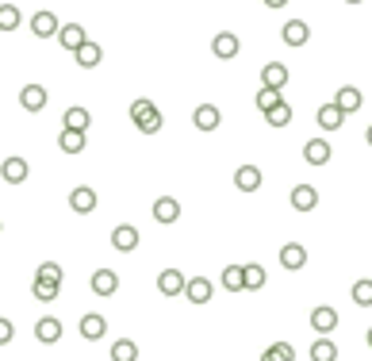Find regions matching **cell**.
Segmentation results:
<instances>
[{"mask_svg": "<svg viewBox=\"0 0 372 361\" xmlns=\"http://www.w3.org/2000/svg\"><path fill=\"white\" fill-rule=\"evenodd\" d=\"M131 119H135V127L142 131V135H158L161 123H165V119H161V112H158V104L146 100V97L131 104Z\"/></svg>", "mask_w": 372, "mask_h": 361, "instance_id": "cell-1", "label": "cell"}, {"mask_svg": "<svg viewBox=\"0 0 372 361\" xmlns=\"http://www.w3.org/2000/svg\"><path fill=\"white\" fill-rule=\"evenodd\" d=\"M97 204H100V196H97V188H89V185H77L70 193V208L77 215H89V212H97Z\"/></svg>", "mask_w": 372, "mask_h": 361, "instance_id": "cell-2", "label": "cell"}, {"mask_svg": "<svg viewBox=\"0 0 372 361\" xmlns=\"http://www.w3.org/2000/svg\"><path fill=\"white\" fill-rule=\"evenodd\" d=\"M138 242H142V235H138V227H131V223H119L116 231H111V246H116L119 254H131Z\"/></svg>", "mask_w": 372, "mask_h": 361, "instance_id": "cell-3", "label": "cell"}, {"mask_svg": "<svg viewBox=\"0 0 372 361\" xmlns=\"http://www.w3.org/2000/svg\"><path fill=\"white\" fill-rule=\"evenodd\" d=\"M35 338H39L43 346H54V342L62 338V319H58V316H43V319H35Z\"/></svg>", "mask_w": 372, "mask_h": 361, "instance_id": "cell-4", "label": "cell"}, {"mask_svg": "<svg viewBox=\"0 0 372 361\" xmlns=\"http://www.w3.org/2000/svg\"><path fill=\"white\" fill-rule=\"evenodd\" d=\"M27 173H31V169H27V161L16 158V154L4 158V166H0V180H4V185H23Z\"/></svg>", "mask_w": 372, "mask_h": 361, "instance_id": "cell-5", "label": "cell"}, {"mask_svg": "<svg viewBox=\"0 0 372 361\" xmlns=\"http://www.w3.org/2000/svg\"><path fill=\"white\" fill-rule=\"evenodd\" d=\"M185 289H188V281H185V273H180V269H161V277H158L161 296H180Z\"/></svg>", "mask_w": 372, "mask_h": 361, "instance_id": "cell-6", "label": "cell"}, {"mask_svg": "<svg viewBox=\"0 0 372 361\" xmlns=\"http://www.w3.org/2000/svg\"><path fill=\"white\" fill-rule=\"evenodd\" d=\"M212 54H215V58H223V62L238 58V35L234 31H219L212 39Z\"/></svg>", "mask_w": 372, "mask_h": 361, "instance_id": "cell-7", "label": "cell"}, {"mask_svg": "<svg viewBox=\"0 0 372 361\" xmlns=\"http://www.w3.org/2000/svg\"><path fill=\"white\" fill-rule=\"evenodd\" d=\"M303 161H307V166H327L330 161V142L327 139H307L303 142Z\"/></svg>", "mask_w": 372, "mask_h": 361, "instance_id": "cell-8", "label": "cell"}, {"mask_svg": "<svg viewBox=\"0 0 372 361\" xmlns=\"http://www.w3.org/2000/svg\"><path fill=\"white\" fill-rule=\"evenodd\" d=\"M292 208L295 212H314V208H319V188L314 185H295L292 188Z\"/></svg>", "mask_w": 372, "mask_h": 361, "instance_id": "cell-9", "label": "cell"}, {"mask_svg": "<svg viewBox=\"0 0 372 361\" xmlns=\"http://www.w3.org/2000/svg\"><path fill=\"white\" fill-rule=\"evenodd\" d=\"M58 43L65 46V50H73L77 54L84 43H89V35H84V27L81 23H62V31H58Z\"/></svg>", "mask_w": 372, "mask_h": 361, "instance_id": "cell-10", "label": "cell"}, {"mask_svg": "<svg viewBox=\"0 0 372 361\" xmlns=\"http://www.w3.org/2000/svg\"><path fill=\"white\" fill-rule=\"evenodd\" d=\"M311 327L319 330V335H330V330L338 327V311H334L330 303H319V308L311 311Z\"/></svg>", "mask_w": 372, "mask_h": 361, "instance_id": "cell-11", "label": "cell"}, {"mask_svg": "<svg viewBox=\"0 0 372 361\" xmlns=\"http://www.w3.org/2000/svg\"><path fill=\"white\" fill-rule=\"evenodd\" d=\"M192 123L199 131H215L219 123H223V112H219L215 104H199V108L192 112Z\"/></svg>", "mask_w": 372, "mask_h": 361, "instance_id": "cell-12", "label": "cell"}, {"mask_svg": "<svg viewBox=\"0 0 372 361\" xmlns=\"http://www.w3.org/2000/svg\"><path fill=\"white\" fill-rule=\"evenodd\" d=\"M150 212H154L158 223H177V220H180V204L173 200V196H158Z\"/></svg>", "mask_w": 372, "mask_h": 361, "instance_id": "cell-13", "label": "cell"}, {"mask_svg": "<svg viewBox=\"0 0 372 361\" xmlns=\"http://www.w3.org/2000/svg\"><path fill=\"white\" fill-rule=\"evenodd\" d=\"M104 335H108V319H104V316H97V311H89V316L81 319V338L100 342Z\"/></svg>", "mask_w": 372, "mask_h": 361, "instance_id": "cell-14", "label": "cell"}, {"mask_svg": "<svg viewBox=\"0 0 372 361\" xmlns=\"http://www.w3.org/2000/svg\"><path fill=\"white\" fill-rule=\"evenodd\" d=\"M185 296L192 300V303H207L215 296V284L207 281V277H188V289H185Z\"/></svg>", "mask_w": 372, "mask_h": 361, "instance_id": "cell-15", "label": "cell"}, {"mask_svg": "<svg viewBox=\"0 0 372 361\" xmlns=\"http://www.w3.org/2000/svg\"><path fill=\"white\" fill-rule=\"evenodd\" d=\"M261 81H265V89H276V92H280L284 85H288V65H284V62H269V65L261 70Z\"/></svg>", "mask_w": 372, "mask_h": 361, "instance_id": "cell-16", "label": "cell"}, {"mask_svg": "<svg viewBox=\"0 0 372 361\" xmlns=\"http://www.w3.org/2000/svg\"><path fill=\"white\" fill-rule=\"evenodd\" d=\"M20 104H23V112H43L46 108V89H43V85H23Z\"/></svg>", "mask_w": 372, "mask_h": 361, "instance_id": "cell-17", "label": "cell"}, {"mask_svg": "<svg viewBox=\"0 0 372 361\" xmlns=\"http://www.w3.org/2000/svg\"><path fill=\"white\" fill-rule=\"evenodd\" d=\"M92 292H97V296H116V289H119V277L111 269H97L92 273Z\"/></svg>", "mask_w": 372, "mask_h": 361, "instance_id": "cell-18", "label": "cell"}, {"mask_svg": "<svg viewBox=\"0 0 372 361\" xmlns=\"http://www.w3.org/2000/svg\"><path fill=\"white\" fill-rule=\"evenodd\" d=\"M31 31L39 35V39H50V35H58V31H62V23H58V16H54V12H35Z\"/></svg>", "mask_w": 372, "mask_h": 361, "instance_id": "cell-19", "label": "cell"}, {"mask_svg": "<svg viewBox=\"0 0 372 361\" xmlns=\"http://www.w3.org/2000/svg\"><path fill=\"white\" fill-rule=\"evenodd\" d=\"M314 119H319L322 131H338L341 123H346V112H341L338 104L330 100V104H322V108H319V116H314Z\"/></svg>", "mask_w": 372, "mask_h": 361, "instance_id": "cell-20", "label": "cell"}, {"mask_svg": "<svg viewBox=\"0 0 372 361\" xmlns=\"http://www.w3.org/2000/svg\"><path fill=\"white\" fill-rule=\"evenodd\" d=\"M261 169L257 166H238V173H234V185L242 188V193H257V188H261Z\"/></svg>", "mask_w": 372, "mask_h": 361, "instance_id": "cell-21", "label": "cell"}, {"mask_svg": "<svg viewBox=\"0 0 372 361\" xmlns=\"http://www.w3.org/2000/svg\"><path fill=\"white\" fill-rule=\"evenodd\" d=\"M280 265L284 269H303V265H307V250H303L300 242H288V246H280Z\"/></svg>", "mask_w": 372, "mask_h": 361, "instance_id": "cell-22", "label": "cell"}, {"mask_svg": "<svg viewBox=\"0 0 372 361\" xmlns=\"http://www.w3.org/2000/svg\"><path fill=\"white\" fill-rule=\"evenodd\" d=\"M334 104H338V108L346 112V116H353V112H357L365 100H361V89H353V85H341V89L334 92Z\"/></svg>", "mask_w": 372, "mask_h": 361, "instance_id": "cell-23", "label": "cell"}, {"mask_svg": "<svg viewBox=\"0 0 372 361\" xmlns=\"http://www.w3.org/2000/svg\"><path fill=\"white\" fill-rule=\"evenodd\" d=\"M89 123H92V116H89L84 108H65L62 131H77V135H84V131H89Z\"/></svg>", "mask_w": 372, "mask_h": 361, "instance_id": "cell-24", "label": "cell"}, {"mask_svg": "<svg viewBox=\"0 0 372 361\" xmlns=\"http://www.w3.org/2000/svg\"><path fill=\"white\" fill-rule=\"evenodd\" d=\"M307 39H311V27L303 20H288V23H284V43H288V46H303Z\"/></svg>", "mask_w": 372, "mask_h": 361, "instance_id": "cell-25", "label": "cell"}, {"mask_svg": "<svg viewBox=\"0 0 372 361\" xmlns=\"http://www.w3.org/2000/svg\"><path fill=\"white\" fill-rule=\"evenodd\" d=\"M100 62H104V50H100V43H84L81 50H77V65H81V70H97Z\"/></svg>", "mask_w": 372, "mask_h": 361, "instance_id": "cell-26", "label": "cell"}, {"mask_svg": "<svg viewBox=\"0 0 372 361\" xmlns=\"http://www.w3.org/2000/svg\"><path fill=\"white\" fill-rule=\"evenodd\" d=\"M35 281H46V284H65V273H62V265L58 262H43L39 269H35Z\"/></svg>", "mask_w": 372, "mask_h": 361, "instance_id": "cell-27", "label": "cell"}, {"mask_svg": "<svg viewBox=\"0 0 372 361\" xmlns=\"http://www.w3.org/2000/svg\"><path fill=\"white\" fill-rule=\"evenodd\" d=\"M223 289H226V292H246V273H242V265H226V269H223Z\"/></svg>", "mask_w": 372, "mask_h": 361, "instance_id": "cell-28", "label": "cell"}, {"mask_svg": "<svg viewBox=\"0 0 372 361\" xmlns=\"http://www.w3.org/2000/svg\"><path fill=\"white\" fill-rule=\"evenodd\" d=\"M84 142H89V139L77 135V131H62V135H58V150H62V154H81Z\"/></svg>", "mask_w": 372, "mask_h": 361, "instance_id": "cell-29", "label": "cell"}, {"mask_svg": "<svg viewBox=\"0 0 372 361\" xmlns=\"http://www.w3.org/2000/svg\"><path fill=\"white\" fill-rule=\"evenodd\" d=\"M242 273H246V289H250V292L265 289V265L250 262V265H242Z\"/></svg>", "mask_w": 372, "mask_h": 361, "instance_id": "cell-30", "label": "cell"}, {"mask_svg": "<svg viewBox=\"0 0 372 361\" xmlns=\"http://www.w3.org/2000/svg\"><path fill=\"white\" fill-rule=\"evenodd\" d=\"M111 361H138V346L131 338H119L116 346H111Z\"/></svg>", "mask_w": 372, "mask_h": 361, "instance_id": "cell-31", "label": "cell"}, {"mask_svg": "<svg viewBox=\"0 0 372 361\" xmlns=\"http://www.w3.org/2000/svg\"><path fill=\"white\" fill-rule=\"evenodd\" d=\"M311 361H338V346H334L330 338H319L311 346Z\"/></svg>", "mask_w": 372, "mask_h": 361, "instance_id": "cell-32", "label": "cell"}, {"mask_svg": "<svg viewBox=\"0 0 372 361\" xmlns=\"http://www.w3.org/2000/svg\"><path fill=\"white\" fill-rule=\"evenodd\" d=\"M261 361H295V350L288 342H273V346L261 354Z\"/></svg>", "mask_w": 372, "mask_h": 361, "instance_id": "cell-33", "label": "cell"}, {"mask_svg": "<svg viewBox=\"0 0 372 361\" xmlns=\"http://www.w3.org/2000/svg\"><path fill=\"white\" fill-rule=\"evenodd\" d=\"M280 104H284L280 92H276V89H265V85H261V92H257V108H261L265 116H269V112H273V108H280Z\"/></svg>", "mask_w": 372, "mask_h": 361, "instance_id": "cell-34", "label": "cell"}, {"mask_svg": "<svg viewBox=\"0 0 372 361\" xmlns=\"http://www.w3.org/2000/svg\"><path fill=\"white\" fill-rule=\"evenodd\" d=\"M16 27H20V8L0 4V31H16Z\"/></svg>", "mask_w": 372, "mask_h": 361, "instance_id": "cell-35", "label": "cell"}, {"mask_svg": "<svg viewBox=\"0 0 372 361\" xmlns=\"http://www.w3.org/2000/svg\"><path fill=\"white\" fill-rule=\"evenodd\" d=\"M353 303H357V308H372V281L368 277L353 284Z\"/></svg>", "mask_w": 372, "mask_h": 361, "instance_id": "cell-36", "label": "cell"}, {"mask_svg": "<svg viewBox=\"0 0 372 361\" xmlns=\"http://www.w3.org/2000/svg\"><path fill=\"white\" fill-rule=\"evenodd\" d=\"M31 292H35V300H43V303H50V300H58V284H46V281H35L31 284Z\"/></svg>", "mask_w": 372, "mask_h": 361, "instance_id": "cell-37", "label": "cell"}, {"mask_svg": "<svg viewBox=\"0 0 372 361\" xmlns=\"http://www.w3.org/2000/svg\"><path fill=\"white\" fill-rule=\"evenodd\" d=\"M265 119H269V127H288V123H292V104H280V108H273Z\"/></svg>", "mask_w": 372, "mask_h": 361, "instance_id": "cell-38", "label": "cell"}, {"mask_svg": "<svg viewBox=\"0 0 372 361\" xmlns=\"http://www.w3.org/2000/svg\"><path fill=\"white\" fill-rule=\"evenodd\" d=\"M12 338H16V323L12 319H0V346H8Z\"/></svg>", "mask_w": 372, "mask_h": 361, "instance_id": "cell-39", "label": "cell"}, {"mask_svg": "<svg viewBox=\"0 0 372 361\" xmlns=\"http://www.w3.org/2000/svg\"><path fill=\"white\" fill-rule=\"evenodd\" d=\"M365 139H368V146H372V123H368V131H365Z\"/></svg>", "mask_w": 372, "mask_h": 361, "instance_id": "cell-40", "label": "cell"}, {"mask_svg": "<svg viewBox=\"0 0 372 361\" xmlns=\"http://www.w3.org/2000/svg\"><path fill=\"white\" fill-rule=\"evenodd\" d=\"M365 342H368V346H372V327H368V335H365Z\"/></svg>", "mask_w": 372, "mask_h": 361, "instance_id": "cell-41", "label": "cell"}, {"mask_svg": "<svg viewBox=\"0 0 372 361\" xmlns=\"http://www.w3.org/2000/svg\"><path fill=\"white\" fill-rule=\"evenodd\" d=\"M0 185H4V180H0Z\"/></svg>", "mask_w": 372, "mask_h": 361, "instance_id": "cell-42", "label": "cell"}, {"mask_svg": "<svg viewBox=\"0 0 372 361\" xmlns=\"http://www.w3.org/2000/svg\"><path fill=\"white\" fill-rule=\"evenodd\" d=\"M0 227H4V223H0Z\"/></svg>", "mask_w": 372, "mask_h": 361, "instance_id": "cell-43", "label": "cell"}]
</instances>
